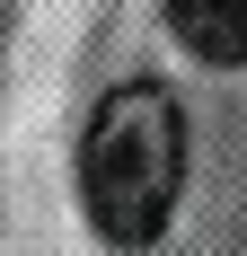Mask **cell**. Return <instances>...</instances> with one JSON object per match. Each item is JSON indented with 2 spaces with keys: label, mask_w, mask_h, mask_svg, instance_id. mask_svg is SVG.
<instances>
[{
  "label": "cell",
  "mask_w": 247,
  "mask_h": 256,
  "mask_svg": "<svg viewBox=\"0 0 247 256\" xmlns=\"http://www.w3.org/2000/svg\"><path fill=\"white\" fill-rule=\"evenodd\" d=\"M186 186V106L159 80H124L80 132V194L115 248H150Z\"/></svg>",
  "instance_id": "1"
},
{
  "label": "cell",
  "mask_w": 247,
  "mask_h": 256,
  "mask_svg": "<svg viewBox=\"0 0 247 256\" xmlns=\"http://www.w3.org/2000/svg\"><path fill=\"white\" fill-rule=\"evenodd\" d=\"M168 26L203 62H247V0H168Z\"/></svg>",
  "instance_id": "2"
}]
</instances>
